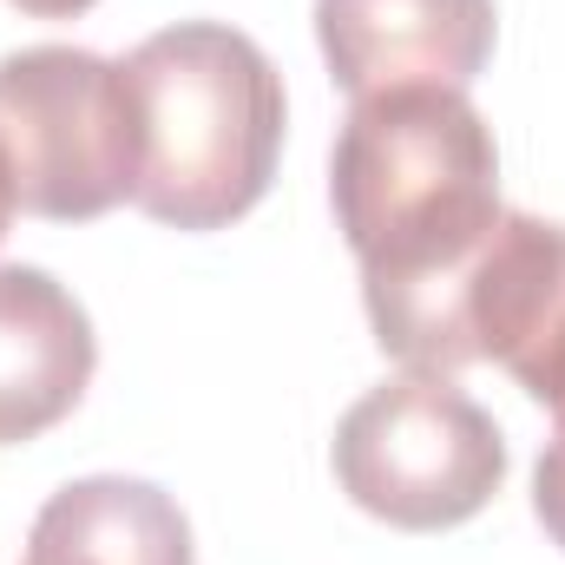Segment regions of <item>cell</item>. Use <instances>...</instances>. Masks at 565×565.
Masks as SVG:
<instances>
[{
	"instance_id": "6da1fadb",
	"label": "cell",
	"mask_w": 565,
	"mask_h": 565,
	"mask_svg": "<svg viewBox=\"0 0 565 565\" xmlns=\"http://www.w3.org/2000/svg\"><path fill=\"white\" fill-rule=\"evenodd\" d=\"M329 204L362 264V302L382 355L408 375L473 369L460 296L493 244L500 151L460 86H388L349 106Z\"/></svg>"
},
{
	"instance_id": "7a4b0ae2",
	"label": "cell",
	"mask_w": 565,
	"mask_h": 565,
	"mask_svg": "<svg viewBox=\"0 0 565 565\" xmlns=\"http://www.w3.org/2000/svg\"><path fill=\"white\" fill-rule=\"evenodd\" d=\"M139 204L171 231H224L250 217L282 158V79L270 53L224 20H178L132 46Z\"/></svg>"
},
{
	"instance_id": "3957f363",
	"label": "cell",
	"mask_w": 565,
	"mask_h": 565,
	"mask_svg": "<svg viewBox=\"0 0 565 565\" xmlns=\"http://www.w3.org/2000/svg\"><path fill=\"white\" fill-rule=\"evenodd\" d=\"M0 158L13 204L93 224L139 191V106L126 66L86 46H20L0 60Z\"/></svg>"
},
{
	"instance_id": "277c9868",
	"label": "cell",
	"mask_w": 565,
	"mask_h": 565,
	"mask_svg": "<svg viewBox=\"0 0 565 565\" xmlns=\"http://www.w3.org/2000/svg\"><path fill=\"white\" fill-rule=\"evenodd\" d=\"M335 487L395 533L467 526L507 480L500 422L454 375H395L369 388L329 447Z\"/></svg>"
},
{
	"instance_id": "5b68a950",
	"label": "cell",
	"mask_w": 565,
	"mask_h": 565,
	"mask_svg": "<svg viewBox=\"0 0 565 565\" xmlns=\"http://www.w3.org/2000/svg\"><path fill=\"white\" fill-rule=\"evenodd\" d=\"M460 322L473 362L507 369L553 415V440L533 467V513L565 553V224L507 211L473 264Z\"/></svg>"
},
{
	"instance_id": "8992f818",
	"label": "cell",
	"mask_w": 565,
	"mask_h": 565,
	"mask_svg": "<svg viewBox=\"0 0 565 565\" xmlns=\"http://www.w3.org/2000/svg\"><path fill=\"white\" fill-rule=\"evenodd\" d=\"M493 0H316V46L349 99L388 86H473L493 60Z\"/></svg>"
},
{
	"instance_id": "52a82bcc",
	"label": "cell",
	"mask_w": 565,
	"mask_h": 565,
	"mask_svg": "<svg viewBox=\"0 0 565 565\" xmlns=\"http://www.w3.org/2000/svg\"><path fill=\"white\" fill-rule=\"evenodd\" d=\"M99 335L86 302L40 264H0V447L40 440L93 388Z\"/></svg>"
},
{
	"instance_id": "ba28073f",
	"label": "cell",
	"mask_w": 565,
	"mask_h": 565,
	"mask_svg": "<svg viewBox=\"0 0 565 565\" xmlns=\"http://www.w3.org/2000/svg\"><path fill=\"white\" fill-rule=\"evenodd\" d=\"M20 565H198L184 507L132 473L66 480L26 533Z\"/></svg>"
},
{
	"instance_id": "9c48e42d",
	"label": "cell",
	"mask_w": 565,
	"mask_h": 565,
	"mask_svg": "<svg viewBox=\"0 0 565 565\" xmlns=\"http://www.w3.org/2000/svg\"><path fill=\"white\" fill-rule=\"evenodd\" d=\"M20 13H33V20H73V13H86V7H99V0H13Z\"/></svg>"
},
{
	"instance_id": "30bf717a",
	"label": "cell",
	"mask_w": 565,
	"mask_h": 565,
	"mask_svg": "<svg viewBox=\"0 0 565 565\" xmlns=\"http://www.w3.org/2000/svg\"><path fill=\"white\" fill-rule=\"evenodd\" d=\"M13 178H7V158H0V237H7V224H13Z\"/></svg>"
}]
</instances>
